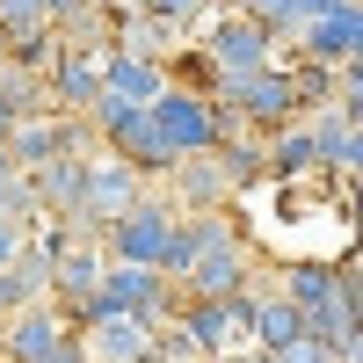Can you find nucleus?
Masks as SVG:
<instances>
[{"instance_id":"3","label":"nucleus","mask_w":363,"mask_h":363,"mask_svg":"<svg viewBox=\"0 0 363 363\" xmlns=\"http://www.w3.org/2000/svg\"><path fill=\"white\" fill-rule=\"evenodd\" d=\"M0 356L8 363H87V335L58 306H22L0 320Z\"/></svg>"},{"instance_id":"2","label":"nucleus","mask_w":363,"mask_h":363,"mask_svg":"<svg viewBox=\"0 0 363 363\" xmlns=\"http://www.w3.org/2000/svg\"><path fill=\"white\" fill-rule=\"evenodd\" d=\"M87 124H95V138L109 145L116 160H131L145 182H167L182 160L167 153V138H160V124H153V109H131V102H116V95H102L95 102V116H87Z\"/></svg>"},{"instance_id":"4","label":"nucleus","mask_w":363,"mask_h":363,"mask_svg":"<svg viewBox=\"0 0 363 363\" xmlns=\"http://www.w3.org/2000/svg\"><path fill=\"white\" fill-rule=\"evenodd\" d=\"M174 327L196 342L203 363H218V356H247V349H255V291H240V298H189Z\"/></svg>"},{"instance_id":"5","label":"nucleus","mask_w":363,"mask_h":363,"mask_svg":"<svg viewBox=\"0 0 363 363\" xmlns=\"http://www.w3.org/2000/svg\"><path fill=\"white\" fill-rule=\"evenodd\" d=\"M153 124H160V138H167L174 160H203V153H218V145H225L211 87H189V80H174L167 95L153 102Z\"/></svg>"},{"instance_id":"6","label":"nucleus","mask_w":363,"mask_h":363,"mask_svg":"<svg viewBox=\"0 0 363 363\" xmlns=\"http://www.w3.org/2000/svg\"><path fill=\"white\" fill-rule=\"evenodd\" d=\"M174 233H182V211H174V196H145L138 211H124L109 233H102V247H109V262H138V269H160L167 262V247H174Z\"/></svg>"},{"instance_id":"23","label":"nucleus","mask_w":363,"mask_h":363,"mask_svg":"<svg viewBox=\"0 0 363 363\" xmlns=\"http://www.w3.org/2000/svg\"><path fill=\"white\" fill-rule=\"evenodd\" d=\"M15 313H22V298H15V277L0 269V320H15Z\"/></svg>"},{"instance_id":"19","label":"nucleus","mask_w":363,"mask_h":363,"mask_svg":"<svg viewBox=\"0 0 363 363\" xmlns=\"http://www.w3.org/2000/svg\"><path fill=\"white\" fill-rule=\"evenodd\" d=\"M306 327H313V342H320V349H335V356H349V342L363 335V320H356V306H349V291L335 298V306H320Z\"/></svg>"},{"instance_id":"8","label":"nucleus","mask_w":363,"mask_h":363,"mask_svg":"<svg viewBox=\"0 0 363 363\" xmlns=\"http://www.w3.org/2000/svg\"><path fill=\"white\" fill-rule=\"evenodd\" d=\"M298 58H313V66H327V73H342V66H356L363 58V0H335L320 22H306L298 29Z\"/></svg>"},{"instance_id":"9","label":"nucleus","mask_w":363,"mask_h":363,"mask_svg":"<svg viewBox=\"0 0 363 363\" xmlns=\"http://www.w3.org/2000/svg\"><path fill=\"white\" fill-rule=\"evenodd\" d=\"M44 87H51V109H58V116H95V102L109 95V80H102V51L66 44V58L44 73Z\"/></svg>"},{"instance_id":"26","label":"nucleus","mask_w":363,"mask_h":363,"mask_svg":"<svg viewBox=\"0 0 363 363\" xmlns=\"http://www.w3.org/2000/svg\"><path fill=\"white\" fill-rule=\"evenodd\" d=\"M80 8H95V15H109V8H124V0H80Z\"/></svg>"},{"instance_id":"29","label":"nucleus","mask_w":363,"mask_h":363,"mask_svg":"<svg viewBox=\"0 0 363 363\" xmlns=\"http://www.w3.org/2000/svg\"><path fill=\"white\" fill-rule=\"evenodd\" d=\"M356 66H363V58H356Z\"/></svg>"},{"instance_id":"10","label":"nucleus","mask_w":363,"mask_h":363,"mask_svg":"<svg viewBox=\"0 0 363 363\" xmlns=\"http://www.w3.org/2000/svg\"><path fill=\"white\" fill-rule=\"evenodd\" d=\"M80 335H87V363H145L160 349V327L138 320V313H102V320H87Z\"/></svg>"},{"instance_id":"27","label":"nucleus","mask_w":363,"mask_h":363,"mask_svg":"<svg viewBox=\"0 0 363 363\" xmlns=\"http://www.w3.org/2000/svg\"><path fill=\"white\" fill-rule=\"evenodd\" d=\"M342 363H363V335H356V342H349V356H342Z\"/></svg>"},{"instance_id":"17","label":"nucleus","mask_w":363,"mask_h":363,"mask_svg":"<svg viewBox=\"0 0 363 363\" xmlns=\"http://www.w3.org/2000/svg\"><path fill=\"white\" fill-rule=\"evenodd\" d=\"M277 291H284L291 306H298V313L313 320L320 306H335V298H342V262H291Z\"/></svg>"},{"instance_id":"1","label":"nucleus","mask_w":363,"mask_h":363,"mask_svg":"<svg viewBox=\"0 0 363 363\" xmlns=\"http://www.w3.org/2000/svg\"><path fill=\"white\" fill-rule=\"evenodd\" d=\"M277 44H284L277 29H262L255 15H240V8H211L203 29H196V51L211 58V80H247V73L284 66Z\"/></svg>"},{"instance_id":"28","label":"nucleus","mask_w":363,"mask_h":363,"mask_svg":"<svg viewBox=\"0 0 363 363\" xmlns=\"http://www.w3.org/2000/svg\"><path fill=\"white\" fill-rule=\"evenodd\" d=\"M218 363H262V356H255V349H247V356H218Z\"/></svg>"},{"instance_id":"24","label":"nucleus","mask_w":363,"mask_h":363,"mask_svg":"<svg viewBox=\"0 0 363 363\" xmlns=\"http://www.w3.org/2000/svg\"><path fill=\"white\" fill-rule=\"evenodd\" d=\"M15 124H22V109L8 102V87H0V138H15Z\"/></svg>"},{"instance_id":"21","label":"nucleus","mask_w":363,"mask_h":363,"mask_svg":"<svg viewBox=\"0 0 363 363\" xmlns=\"http://www.w3.org/2000/svg\"><path fill=\"white\" fill-rule=\"evenodd\" d=\"M313 138H320V167H335V174H342V160H349V138H356L349 109H342V102H335V109H320V116H313Z\"/></svg>"},{"instance_id":"15","label":"nucleus","mask_w":363,"mask_h":363,"mask_svg":"<svg viewBox=\"0 0 363 363\" xmlns=\"http://www.w3.org/2000/svg\"><path fill=\"white\" fill-rule=\"evenodd\" d=\"M102 153V145H95ZM95 153H66V160H51L37 167L29 182H37V196H44V218H80V203H87V160Z\"/></svg>"},{"instance_id":"14","label":"nucleus","mask_w":363,"mask_h":363,"mask_svg":"<svg viewBox=\"0 0 363 363\" xmlns=\"http://www.w3.org/2000/svg\"><path fill=\"white\" fill-rule=\"evenodd\" d=\"M247 240H233V247H211L203 262H196V277L182 284V298H240V291H255V277H247Z\"/></svg>"},{"instance_id":"18","label":"nucleus","mask_w":363,"mask_h":363,"mask_svg":"<svg viewBox=\"0 0 363 363\" xmlns=\"http://www.w3.org/2000/svg\"><path fill=\"white\" fill-rule=\"evenodd\" d=\"M306 174H320V138H313V124L269 131V182H306Z\"/></svg>"},{"instance_id":"11","label":"nucleus","mask_w":363,"mask_h":363,"mask_svg":"<svg viewBox=\"0 0 363 363\" xmlns=\"http://www.w3.org/2000/svg\"><path fill=\"white\" fill-rule=\"evenodd\" d=\"M167 196H174L182 218H196V211H233V203H240V189H233V174H225V160H218V153L182 160V167L167 174Z\"/></svg>"},{"instance_id":"12","label":"nucleus","mask_w":363,"mask_h":363,"mask_svg":"<svg viewBox=\"0 0 363 363\" xmlns=\"http://www.w3.org/2000/svg\"><path fill=\"white\" fill-rule=\"evenodd\" d=\"M298 342H313L306 313H298L284 291H262V284H255V356H269V363H277V356H291Z\"/></svg>"},{"instance_id":"16","label":"nucleus","mask_w":363,"mask_h":363,"mask_svg":"<svg viewBox=\"0 0 363 363\" xmlns=\"http://www.w3.org/2000/svg\"><path fill=\"white\" fill-rule=\"evenodd\" d=\"M109 51H131V58H160V51H174V22H160V15H145V8H109Z\"/></svg>"},{"instance_id":"25","label":"nucleus","mask_w":363,"mask_h":363,"mask_svg":"<svg viewBox=\"0 0 363 363\" xmlns=\"http://www.w3.org/2000/svg\"><path fill=\"white\" fill-rule=\"evenodd\" d=\"M22 167H15V153H8V138H0V182H15Z\"/></svg>"},{"instance_id":"7","label":"nucleus","mask_w":363,"mask_h":363,"mask_svg":"<svg viewBox=\"0 0 363 363\" xmlns=\"http://www.w3.org/2000/svg\"><path fill=\"white\" fill-rule=\"evenodd\" d=\"M211 102H233L247 116V131H284V124H298V109H306L291 66H269V73H247V80H211Z\"/></svg>"},{"instance_id":"30","label":"nucleus","mask_w":363,"mask_h":363,"mask_svg":"<svg viewBox=\"0 0 363 363\" xmlns=\"http://www.w3.org/2000/svg\"><path fill=\"white\" fill-rule=\"evenodd\" d=\"M0 363H8V356H0Z\"/></svg>"},{"instance_id":"13","label":"nucleus","mask_w":363,"mask_h":363,"mask_svg":"<svg viewBox=\"0 0 363 363\" xmlns=\"http://www.w3.org/2000/svg\"><path fill=\"white\" fill-rule=\"evenodd\" d=\"M102 80H109V95L131 102V109H153L174 87V73L160 66V58H131V51H102Z\"/></svg>"},{"instance_id":"20","label":"nucleus","mask_w":363,"mask_h":363,"mask_svg":"<svg viewBox=\"0 0 363 363\" xmlns=\"http://www.w3.org/2000/svg\"><path fill=\"white\" fill-rule=\"evenodd\" d=\"M218 160H225V174H233V189H255V182H269V138H233V145H218Z\"/></svg>"},{"instance_id":"22","label":"nucleus","mask_w":363,"mask_h":363,"mask_svg":"<svg viewBox=\"0 0 363 363\" xmlns=\"http://www.w3.org/2000/svg\"><path fill=\"white\" fill-rule=\"evenodd\" d=\"M342 109H349V124L363 131V66H342Z\"/></svg>"}]
</instances>
